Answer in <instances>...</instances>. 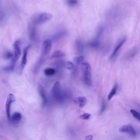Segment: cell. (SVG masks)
Returning a JSON list of instances; mask_svg holds the SVG:
<instances>
[{"label":"cell","instance_id":"cell-27","mask_svg":"<svg viewBox=\"0 0 140 140\" xmlns=\"http://www.w3.org/2000/svg\"><path fill=\"white\" fill-rule=\"evenodd\" d=\"M91 115L89 113H84L83 114H82L81 115H80L79 116V118L82 119L83 120H88L90 118Z\"/></svg>","mask_w":140,"mask_h":140},{"label":"cell","instance_id":"cell-17","mask_svg":"<svg viewBox=\"0 0 140 140\" xmlns=\"http://www.w3.org/2000/svg\"><path fill=\"white\" fill-rule=\"evenodd\" d=\"M65 53L61 50H57L53 53L52 55V58H60L64 57H65Z\"/></svg>","mask_w":140,"mask_h":140},{"label":"cell","instance_id":"cell-23","mask_svg":"<svg viewBox=\"0 0 140 140\" xmlns=\"http://www.w3.org/2000/svg\"><path fill=\"white\" fill-rule=\"evenodd\" d=\"M15 65V63L11 61V64L9 65L8 66L4 67L3 70L6 72H12L13 71L14 69Z\"/></svg>","mask_w":140,"mask_h":140},{"label":"cell","instance_id":"cell-1","mask_svg":"<svg viewBox=\"0 0 140 140\" xmlns=\"http://www.w3.org/2000/svg\"><path fill=\"white\" fill-rule=\"evenodd\" d=\"M82 78L84 83L88 86L91 85V69L90 65L87 62L81 64Z\"/></svg>","mask_w":140,"mask_h":140},{"label":"cell","instance_id":"cell-4","mask_svg":"<svg viewBox=\"0 0 140 140\" xmlns=\"http://www.w3.org/2000/svg\"><path fill=\"white\" fill-rule=\"evenodd\" d=\"M13 48L14 50L13 57L12 59V61L16 63L19 59L21 55V49H20V41H16L13 44Z\"/></svg>","mask_w":140,"mask_h":140},{"label":"cell","instance_id":"cell-9","mask_svg":"<svg viewBox=\"0 0 140 140\" xmlns=\"http://www.w3.org/2000/svg\"><path fill=\"white\" fill-rule=\"evenodd\" d=\"M31 45H28L24 49V51H23V55H22V57L21 59V64L19 68V71L20 72L22 71V70L24 69L25 68L26 63H27V53L28 52H29V50L30 48Z\"/></svg>","mask_w":140,"mask_h":140},{"label":"cell","instance_id":"cell-26","mask_svg":"<svg viewBox=\"0 0 140 140\" xmlns=\"http://www.w3.org/2000/svg\"><path fill=\"white\" fill-rule=\"evenodd\" d=\"M13 57V54L11 52H9V51H7V52H6L5 53V54H4V59H5L6 60H9V59H12Z\"/></svg>","mask_w":140,"mask_h":140},{"label":"cell","instance_id":"cell-21","mask_svg":"<svg viewBox=\"0 0 140 140\" xmlns=\"http://www.w3.org/2000/svg\"><path fill=\"white\" fill-rule=\"evenodd\" d=\"M65 34V32L64 31H60L59 32L56 33L52 37V40L54 41H57L59 39L61 38Z\"/></svg>","mask_w":140,"mask_h":140},{"label":"cell","instance_id":"cell-20","mask_svg":"<svg viewBox=\"0 0 140 140\" xmlns=\"http://www.w3.org/2000/svg\"><path fill=\"white\" fill-rule=\"evenodd\" d=\"M117 88H118L117 85L115 84L112 88V89L111 91L109 93L108 95V101H110L112 99V97L115 95V94H116V90H117Z\"/></svg>","mask_w":140,"mask_h":140},{"label":"cell","instance_id":"cell-25","mask_svg":"<svg viewBox=\"0 0 140 140\" xmlns=\"http://www.w3.org/2000/svg\"><path fill=\"white\" fill-rule=\"evenodd\" d=\"M66 2L69 6L74 7L78 4V0H67Z\"/></svg>","mask_w":140,"mask_h":140},{"label":"cell","instance_id":"cell-15","mask_svg":"<svg viewBox=\"0 0 140 140\" xmlns=\"http://www.w3.org/2000/svg\"><path fill=\"white\" fill-rule=\"evenodd\" d=\"M76 49L79 54H82L83 52L84 46L82 41L79 40H77L76 41Z\"/></svg>","mask_w":140,"mask_h":140},{"label":"cell","instance_id":"cell-29","mask_svg":"<svg viewBox=\"0 0 140 140\" xmlns=\"http://www.w3.org/2000/svg\"><path fill=\"white\" fill-rule=\"evenodd\" d=\"M105 108H106V104L104 102L103 103H102V107H101V113L103 112H104V111H105Z\"/></svg>","mask_w":140,"mask_h":140},{"label":"cell","instance_id":"cell-14","mask_svg":"<svg viewBox=\"0 0 140 140\" xmlns=\"http://www.w3.org/2000/svg\"><path fill=\"white\" fill-rule=\"evenodd\" d=\"M44 59L43 57H41L39 59L38 61H37V63L35 65V66L34 68V73H37L38 72L40 68H41L42 66V65L44 63Z\"/></svg>","mask_w":140,"mask_h":140},{"label":"cell","instance_id":"cell-19","mask_svg":"<svg viewBox=\"0 0 140 140\" xmlns=\"http://www.w3.org/2000/svg\"><path fill=\"white\" fill-rule=\"evenodd\" d=\"M89 45L92 48H94V49L98 48L100 45V42L99 41V40H97L96 38L94 40H93L92 41L90 42L89 43Z\"/></svg>","mask_w":140,"mask_h":140},{"label":"cell","instance_id":"cell-6","mask_svg":"<svg viewBox=\"0 0 140 140\" xmlns=\"http://www.w3.org/2000/svg\"><path fill=\"white\" fill-rule=\"evenodd\" d=\"M126 40H127V38H126L125 37H124L118 42V43H117V44H116V45L115 46V48L113 50L112 53V54L111 55L110 60H112L115 58L120 49L123 45V44L125 43V42H126Z\"/></svg>","mask_w":140,"mask_h":140},{"label":"cell","instance_id":"cell-8","mask_svg":"<svg viewBox=\"0 0 140 140\" xmlns=\"http://www.w3.org/2000/svg\"><path fill=\"white\" fill-rule=\"evenodd\" d=\"M52 40H50L49 39L45 40L43 42L42 44V55H48L50 52L51 49H52Z\"/></svg>","mask_w":140,"mask_h":140},{"label":"cell","instance_id":"cell-11","mask_svg":"<svg viewBox=\"0 0 140 140\" xmlns=\"http://www.w3.org/2000/svg\"><path fill=\"white\" fill-rule=\"evenodd\" d=\"M138 47H135L127 53V55H126V59L128 60H131L137 55L138 52Z\"/></svg>","mask_w":140,"mask_h":140},{"label":"cell","instance_id":"cell-10","mask_svg":"<svg viewBox=\"0 0 140 140\" xmlns=\"http://www.w3.org/2000/svg\"><path fill=\"white\" fill-rule=\"evenodd\" d=\"M29 32L30 38L34 41H36L37 39V32L36 30V25L32 23V24L30 25L29 27Z\"/></svg>","mask_w":140,"mask_h":140},{"label":"cell","instance_id":"cell-3","mask_svg":"<svg viewBox=\"0 0 140 140\" xmlns=\"http://www.w3.org/2000/svg\"><path fill=\"white\" fill-rule=\"evenodd\" d=\"M52 93L55 100L58 101H61L63 100L64 96L62 92L61 85L59 82H57L54 84L53 88Z\"/></svg>","mask_w":140,"mask_h":140},{"label":"cell","instance_id":"cell-28","mask_svg":"<svg viewBox=\"0 0 140 140\" xmlns=\"http://www.w3.org/2000/svg\"><path fill=\"white\" fill-rule=\"evenodd\" d=\"M66 67L69 70H71L73 69L74 68V65L71 62V61H68L67 64H66Z\"/></svg>","mask_w":140,"mask_h":140},{"label":"cell","instance_id":"cell-16","mask_svg":"<svg viewBox=\"0 0 140 140\" xmlns=\"http://www.w3.org/2000/svg\"><path fill=\"white\" fill-rule=\"evenodd\" d=\"M22 116L21 114L19 112H15L13 113L11 117V120L13 122H19L21 119Z\"/></svg>","mask_w":140,"mask_h":140},{"label":"cell","instance_id":"cell-24","mask_svg":"<svg viewBox=\"0 0 140 140\" xmlns=\"http://www.w3.org/2000/svg\"><path fill=\"white\" fill-rule=\"evenodd\" d=\"M130 113H131V114L135 118H136L137 120L140 122V113L139 112L134 110H130Z\"/></svg>","mask_w":140,"mask_h":140},{"label":"cell","instance_id":"cell-13","mask_svg":"<svg viewBox=\"0 0 140 140\" xmlns=\"http://www.w3.org/2000/svg\"><path fill=\"white\" fill-rule=\"evenodd\" d=\"M38 90L41 99L42 100V105L43 106H45L46 104V103H47V98H46V95L45 94V90L44 89L41 87L39 88Z\"/></svg>","mask_w":140,"mask_h":140},{"label":"cell","instance_id":"cell-30","mask_svg":"<svg viewBox=\"0 0 140 140\" xmlns=\"http://www.w3.org/2000/svg\"><path fill=\"white\" fill-rule=\"evenodd\" d=\"M92 138L93 137L92 135H88V136H87L85 138L86 140H92Z\"/></svg>","mask_w":140,"mask_h":140},{"label":"cell","instance_id":"cell-7","mask_svg":"<svg viewBox=\"0 0 140 140\" xmlns=\"http://www.w3.org/2000/svg\"><path fill=\"white\" fill-rule=\"evenodd\" d=\"M119 131L122 133L128 134L130 136H135L136 135V131L135 129L130 125H125L122 126L119 129Z\"/></svg>","mask_w":140,"mask_h":140},{"label":"cell","instance_id":"cell-2","mask_svg":"<svg viewBox=\"0 0 140 140\" xmlns=\"http://www.w3.org/2000/svg\"><path fill=\"white\" fill-rule=\"evenodd\" d=\"M52 15L48 13H42L36 14L33 17L32 23L36 26L43 24L52 19Z\"/></svg>","mask_w":140,"mask_h":140},{"label":"cell","instance_id":"cell-18","mask_svg":"<svg viewBox=\"0 0 140 140\" xmlns=\"http://www.w3.org/2000/svg\"><path fill=\"white\" fill-rule=\"evenodd\" d=\"M56 73V70L52 68H48L44 70L45 75L48 77L53 76Z\"/></svg>","mask_w":140,"mask_h":140},{"label":"cell","instance_id":"cell-5","mask_svg":"<svg viewBox=\"0 0 140 140\" xmlns=\"http://www.w3.org/2000/svg\"><path fill=\"white\" fill-rule=\"evenodd\" d=\"M15 101L14 96L12 94H9L6 102V114L8 117V119L9 120H11V106L13 102H14Z\"/></svg>","mask_w":140,"mask_h":140},{"label":"cell","instance_id":"cell-22","mask_svg":"<svg viewBox=\"0 0 140 140\" xmlns=\"http://www.w3.org/2000/svg\"><path fill=\"white\" fill-rule=\"evenodd\" d=\"M84 59V58L83 56L82 55L77 56V57H76L74 58V62L76 64L77 66H78L79 65L82 64L83 63Z\"/></svg>","mask_w":140,"mask_h":140},{"label":"cell","instance_id":"cell-12","mask_svg":"<svg viewBox=\"0 0 140 140\" xmlns=\"http://www.w3.org/2000/svg\"><path fill=\"white\" fill-rule=\"evenodd\" d=\"M74 101H75L76 103L78 104V105H79V107H80V108H82L86 105L87 102V99L85 97L81 96V97H77L76 99L74 100Z\"/></svg>","mask_w":140,"mask_h":140}]
</instances>
